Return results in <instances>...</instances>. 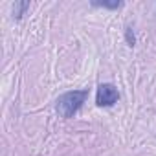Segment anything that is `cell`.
<instances>
[{"label": "cell", "instance_id": "cell-3", "mask_svg": "<svg viewBox=\"0 0 156 156\" xmlns=\"http://www.w3.org/2000/svg\"><path fill=\"white\" fill-rule=\"evenodd\" d=\"M94 8H105V9H119L123 6L121 0H103V2H98V0H92L90 2Z\"/></svg>", "mask_w": 156, "mask_h": 156}, {"label": "cell", "instance_id": "cell-2", "mask_svg": "<svg viewBox=\"0 0 156 156\" xmlns=\"http://www.w3.org/2000/svg\"><path fill=\"white\" fill-rule=\"evenodd\" d=\"M118 99H119V92L114 85L101 83L98 87V92H96V105L98 107H112L114 103H118Z\"/></svg>", "mask_w": 156, "mask_h": 156}, {"label": "cell", "instance_id": "cell-1", "mask_svg": "<svg viewBox=\"0 0 156 156\" xmlns=\"http://www.w3.org/2000/svg\"><path fill=\"white\" fill-rule=\"evenodd\" d=\"M87 99H88V90H70L57 98L55 108L61 118L70 119L81 110V107L87 103Z\"/></svg>", "mask_w": 156, "mask_h": 156}, {"label": "cell", "instance_id": "cell-4", "mask_svg": "<svg viewBox=\"0 0 156 156\" xmlns=\"http://www.w3.org/2000/svg\"><path fill=\"white\" fill-rule=\"evenodd\" d=\"M28 9H30V2H15V6H13V17L20 19Z\"/></svg>", "mask_w": 156, "mask_h": 156}, {"label": "cell", "instance_id": "cell-5", "mask_svg": "<svg viewBox=\"0 0 156 156\" xmlns=\"http://www.w3.org/2000/svg\"><path fill=\"white\" fill-rule=\"evenodd\" d=\"M125 41H127V44H129L130 48L136 44V35H134V31H132V28H130V26H127V28H125Z\"/></svg>", "mask_w": 156, "mask_h": 156}]
</instances>
